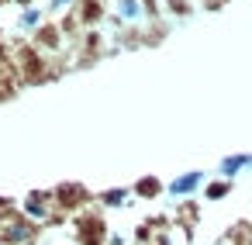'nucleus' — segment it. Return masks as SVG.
Returning <instances> with one entry per match:
<instances>
[{"instance_id":"obj_1","label":"nucleus","mask_w":252,"mask_h":245,"mask_svg":"<svg viewBox=\"0 0 252 245\" xmlns=\"http://www.w3.org/2000/svg\"><path fill=\"white\" fill-rule=\"evenodd\" d=\"M197 180H200V173H190V176H180V180H176V183H173L169 190H173V193H187V190H193V186H197Z\"/></svg>"}]
</instances>
